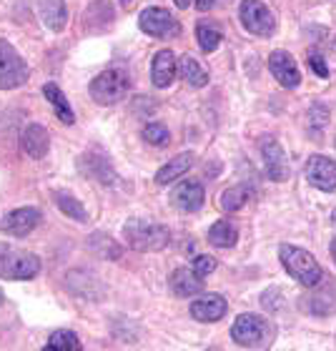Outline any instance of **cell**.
Listing matches in <instances>:
<instances>
[{"label": "cell", "instance_id": "3957f363", "mask_svg": "<svg viewBox=\"0 0 336 351\" xmlns=\"http://www.w3.org/2000/svg\"><path fill=\"white\" fill-rule=\"evenodd\" d=\"M278 258L284 263V269L289 271V276L293 281H299L301 286H316L322 281V266L316 263V258L309 251L284 243L278 249Z\"/></svg>", "mask_w": 336, "mask_h": 351}, {"label": "cell", "instance_id": "2e32d148", "mask_svg": "<svg viewBox=\"0 0 336 351\" xmlns=\"http://www.w3.org/2000/svg\"><path fill=\"white\" fill-rule=\"evenodd\" d=\"M21 146L30 158H43L48 154V148H51V136H48L43 125L30 123L21 136Z\"/></svg>", "mask_w": 336, "mask_h": 351}, {"label": "cell", "instance_id": "52a82bcc", "mask_svg": "<svg viewBox=\"0 0 336 351\" xmlns=\"http://www.w3.org/2000/svg\"><path fill=\"white\" fill-rule=\"evenodd\" d=\"M239 15H241V25L254 36L269 38L276 30V18L261 0H243L241 8H239Z\"/></svg>", "mask_w": 336, "mask_h": 351}, {"label": "cell", "instance_id": "d6986e66", "mask_svg": "<svg viewBox=\"0 0 336 351\" xmlns=\"http://www.w3.org/2000/svg\"><path fill=\"white\" fill-rule=\"evenodd\" d=\"M43 95H45V101L53 106V110H56V116H58L60 123H66V125H73L75 123L73 108H71L68 98L63 95V90H60L56 83H45V86H43Z\"/></svg>", "mask_w": 336, "mask_h": 351}, {"label": "cell", "instance_id": "83f0119b", "mask_svg": "<svg viewBox=\"0 0 336 351\" xmlns=\"http://www.w3.org/2000/svg\"><path fill=\"white\" fill-rule=\"evenodd\" d=\"M143 138L151 143V146H166L171 141V133L163 123H148L143 125Z\"/></svg>", "mask_w": 336, "mask_h": 351}, {"label": "cell", "instance_id": "d4e9b609", "mask_svg": "<svg viewBox=\"0 0 336 351\" xmlns=\"http://www.w3.org/2000/svg\"><path fill=\"white\" fill-rule=\"evenodd\" d=\"M83 161H88V166H86V163H81V166L88 171V173L93 176L98 183H106V186H108V183H113V178H116V176H113V171H110V166H108V161H106V158H101V156H83Z\"/></svg>", "mask_w": 336, "mask_h": 351}, {"label": "cell", "instance_id": "4fadbf2b", "mask_svg": "<svg viewBox=\"0 0 336 351\" xmlns=\"http://www.w3.org/2000/svg\"><path fill=\"white\" fill-rule=\"evenodd\" d=\"M228 311V304L224 296L219 293H204V296H198L193 304H191V316L201 324H213L224 319Z\"/></svg>", "mask_w": 336, "mask_h": 351}, {"label": "cell", "instance_id": "e0dca14e", "mask_svg": "<svg viewBox=\"0 0 336 351\" xmlns=\"http://www.w3.org/2000/svg\"><path fill=\"white\" fill-rule=\"evenodd\" d=\"M38 8H40V18H43L45 28L60 30L66 28L68 21V10H66V0H38Z\"/></svg>", "mask_w": 336, "mask_h": 351}, {"label": "cell", "instance_id": "f1b7e54d", "mask_svg": "<svg viewBox=\"0 0 336 351\" xmlns=\"http://www.w3.org/2000/svg\"><path fill=\"white\" fill-rule=\"evenodd\" d=\"M213 269H216V258H211V256H196L193 258V271H196V276L206 278Z\"/></svg>", "mask_w": 336, "mask_h": 351}, {"label": "cell", "instance_id": "484cf974", "mask_svg": "<svg viewBox=\"0 0 336 351\" xmlns=\"http://www.w3.org/2000/svg\"><path fill=\"white\" fill-rule=\"evenodd\" d=\"M251 198V191L246 186H234V189H228L221 193V208L224 211H239L243 206L249 204Z\"/></svg>", "mask_w": 336, "mask_h": 351}, {"label": "cell", "instance_id": "1f68e13d", "mask_svg": "<svg viewBox=\"0 0 336 351\" xmlns=\"http://www.w3.org/2000/svg\"><path fill=\"white\" fill-rule=\"evenodd\" d=\"M231 0H196V8L201 10V13H206V10H213V8H224L228 5Z\"/></svg>", "mask_w": 336, "mask_h": 351}, {"label": "cell", "instance_id": "ffe728a7", "mask_svg": "<svg viewBox=\"0 0 336 351\" xmlns=\"http://www.w3.org/2000/svg\"><path fill=\"white\" fill-rule=\"evenodd\" d=\"M191 166H193V154L176 156L173 161H168L163 169H158V173H156V183H158V186H168V183L178 181V178H181Z\"/></svg>", "mask_w": 336, "mask_h": 351}, {"label": "cell", "instance_id": "6da1fadb", "mask_svg": "<svg viewBox=\"0 0 336 351\" xmlns=\"http://www.w3.org/2000/svg\"><path fill=\"white\" fill-rule=\"evenodd\" d=\"M123 239L133 251L148 254V251L166 249L168 241H171V234H168V228L161 226V223L143 221V219H131L123 226Z\"/></svg>", "mask_w": 336, "mask_h": 351}, {"label": "cell", "instance_id": "44dd1931", "mask_svg": "<svg viewBox=\"0 0 336 351\" xmlns=\"http://www.w3.org/2000/svg\"><path fill=\"white\" fill-rule=\"evenodd\" d=\"M239 241V228L234 226V221H216L208 228V243L216 249H231Z\"/></svg>", "mask_w": 336, "mask_h": 351}, {"label": "cell", "instance_id": "d590c367", "mask_svg": "<svg viewBox=\"0 0 336 351\" xmlns=\"http://www.w3.org/2000/svg\"><path fill=\"white\" fill-rule=\"evenodd\" d=\"M331 221H334V223H336V208H334V213H331Z\"/></svg>", "mask_w": 336, "mask_h": 351}, {"label": "cell", "instance_id": "f546056e", "mask_svg": "<svg viewBox=\"0 0 336 351\" xmlns=\"http://www.w3.org/2000/svg\"><path fill=\"white\" fill-rule=\"evenodd\" d=\"M329 123V110L324 108V106H314V108L309 110V125H314V128H322V125Z\"/></svg>", "mask_w": 336, "mask_h": 351}, {"label": "cell", "instance_id": "7c38bea8", "mask_svg": "<svg viewBox=\"0 0 336 351\" xmlns=\"http://www.w3.org/2000/svg\"><path fill=\"white\" fill-rule=\"evenodd\" d=\"M269 71L284 88H296L301 83L299 66H296V60H293L291 53H286V51L271 53L269 56Z\"/></svg>", "mask_w": 336, "mask_h": 351}, {"label": "cell", "instance_id": "8fae6325", "mask_svg": "<svg viewBox=\"0 0 336 351\" xmlns=\"http://www.w3.org/2000/svg\"><path fill=\"white\" fill-rule=\"evenodd\" d=\"M38 223H40V211L33 208V206H28V208H15V211L5 213L3 221H0V231L23 239V236H28Z\"/></svg>", "mask_w": 336, "mask_h": 351}, {"label": "cell", "instance_id": "5b68a950", "mask_svg": "<svg viewBox=\"0 0 336 351\" xmlns=\"http://www.w3.org/2000/svg\"><path fill=\"white\" fill-rule=\"evenodd\" d=\"M128 90H131V75L125 73L123 68L103 71L91 83V95L101 106H113V103L123 101L125 95H128Z\"/></svg>", "mask_w": 336, "mask_h": 351}, {"label": "cell", "instance_id": "ba28073f", "mask_svg": "<svg viewBox=\"0 0 336 351\" xmlns=\"http://www.w3.org/2000/svg\"><path fill=\"white\" fill-rule=\"evenodd\" d=\"M139 28L154 38H176L181 33V25L168 13L166 8H146L139 18Z\"/></svg>", "mask_w": 336, "mask_h": 351}, {"label": "cell", "instance_id": "ac0fdd59", "mask_svg": "<svg viewBox=\"0 0 336 351\" xmlns=\"http://www.w3.org/2000/svg\"><path fill=\"white\" fill-rule=\"evenodd\" d=\"M171 289H173L176 296H183V299H189V296H196L201 293L204 289V281L201 276H196V271L193 269H176L173 276H171Z\"/></svg>", "mask_w": 336, "mask_h": 351}, {"label": "cell", "instance_id": "30bf717a", "mask_svg": "<svg viewBox=\"0 0 336 351\" xmlns=\"http://www.w3.org/2000/svg\"><path fill=\"white\" fill-rule=\"evenodd\" d=\"M307 181L319 191H336V163L326 156H311L307 163Z\"/></svg>", "mask_w": 336, "mask_h": 351}, {"label": "cell", "instance_id": "9c48e42d", "mask_svg": "<svg viewBox=\"0 0 336 351\" xmlns=\"http://www.w3.org/2000/svg\"><path fill=\"white\" fill-rule=\"evenodd\" d=\"M261 156H263V169H266V176H269L271 181H286L289 178V173H291V169H289V158H286L284 148L278 146L276 138H271V136H266V138H261Z\"/></svg>", "mask_w": 336, "mask_h": 351}, {"label": "cell", "instance_id": "4316f807", "mask_svg": "<svg viewBox=\"0 0 336 351\" xmlns=\"http://www.w3.org/2000/svg\"><path fill=\"white\" fill-rule=\"evenodd\" d=\"M56 204H58V208L63 213H66L68 219H73V221H88V213L86 208H83L81 201H75L73 196H68V193H56Z\"/></svg>", "mask_w": 336, "mask_h": 351}, {"label": "cell", "instance_id": "e575fe53", "mask_svg": "<svg viewBox=\"0 0 336 351\" xmlns=\"http://www.w3.org/2000/svg\"><path fill=\"white\" fill-rule=\"evenodd\" d=\"M123 5H125V8H131V0H123Z\"/></svg>", "mask_w": 336, "mask_h": 351}, {"label": "cell", "instance_id": "603a6c76", "mask_svg": "<svg viewBox=\"0 0 336 351\" xmlns=\"http://www.w3.org/2000/svg\"><path fill=\"white\" fill-rule=\"evenodd\" d=\"M196 40H198V45H201V51L204 53H213L221 45L224 36H221V30H219L216 23L201 21L196 25Z\"/></svg>", "mask_w": 336, "mask_h": 351}, {"label": "cell", "instance_id": "7402d4cb", "mask_svg": "<svg viewBox=\"0 0 336 351\" xmlns=\"http://www.w3.org/2000/svg\"><path fill=\"white\" fill-rule=\"evenodd\" d=\"M178 75H181L191 88H204L206 83H208V73H206L204 68H201V63H198L193 56H189V53L178 60Z\"/></svg>", "mask_w": 336, "mask_h": 351}, {"label": "cell", "instance_id": "8992f818", "mask_svg": "<svg viewBox=\"0 0 336 351\" xmlns=\"http://www.w3.org/2000/svg\"><path fill=\"white\" fill-rule=\"evenodd\" d=\"M28 75L30 71L25 66V60L18 56V51L8 40H0V88L13 90V88L25 86Z\"/></svg>", "mask_w": 336, "mask_h": 351}, {"label": "cell", "instance_id": "7a4b0ae2", "mask_svg": "<svg viewBox=\"0 0 336 351\" xmlns=\"http://www.w3.org/2000/svg\"><path fill=\"white\" fill-rule=\"evenodd\" d=\"M231 339L243 349H266L274 341V326L259 314H241L231 326Z\"/></svg>", "mask_w": 336, "mask_h": 351}, {"label": "cell", "instance_id": "cb8c5ba5", "mask_svg": "<svg viewBox=\"0 0 336 351\" xmlns=\"http://www.w3.org/2000/svg\"><path fill=\"white\" fill-rule=\"evenodd\" d=\"M81 349H83L81 339L68 329L53 331L51 339H48V344H45V351H81Z\"/></svg>", "mask_w": 336, "mask_h": 351}, {"label": "cell", "instance_id": "8d00e7d4", "mask_svg": "<svg viewBox=\"0 0 336 351\" xmlns=\"http://www.w3.org/2000/svg\"><path fill=\"white\" fill-rule=\"evenodd\" d=\"M3 301H5V296H3V291H0V304H3Z\"/></svg>", "mask_w": 336, "mask_h": 351}, {"label": "cell", "instance_id": "5bb4252c", "mask_svg": "<svg viewBox=\"0 0 336 351\" xmlns=\"http://www.w3.org/2000/svg\"><path fill=\"white\" fill-rule=\"evenodd\" d=\"M206 201V193H204V186L198 181H183L178 183L171 193V204L183 213H193L198 211Z\"/></svg>", "mask_w": 336, "mask_h": 351}, {"label": "cell", "instance_id": "836d02e7", "mask_svg": "<svg viewBox=\"0 0 336 351\" xmlns=\"http://www.w3.org/2000/svg\"><path fill=\"white\" fill-rule=\"evenodd\" d=\"M331 256H334V261H336V239H334V243H331Z\"/></svg>", "mask_w": 336, "mask_h": 351}, {"label": "cell", "instance_id": "d6a6232c", "mask_svg": "<svg viewBox=\"0 0 336 351\" xmlns=\"http://www.w3.org/2000/svg\"><path fill=\"white\" fill-rule=\"evenodd\" d=\"M173 3H176V5H178V8H181V10H183V8H189L191 3H193V0H173Z\"/></svg>", "mask_w": 336, "mask_h": 351}, {"label": "cell", "instance_id": "277c9868", "mask_svg": "<svg viewBox=\"0 0 336 351\" xmlns=\"http://www.w3.org/2000/svg\"><path fill=\"white\" fill-rule=\"evenodd\" d=\"M40 271V258L28 251L13 249L8 243H0V278L8 281H28L38 276Z\"/></svg>", "mask_w": 336, "mask_h": 351}, {"label": "cell", "instance_id": "4dcf8cb0", "mask_svg": "<svg viewBox=\"0 0 336 351\" xmlns=\"http://www.w3.org/2000/svg\"><path fill=\"white\" fill-rule=\"evenodd\" d=\"M309 68H311L316 75H322V78H329V66L324 63L322 56H316V53H314V56H309Z\"/></svg>", "mask_w": 336, "mask_h": 351}, {"label": "cell", "instance_id": "9a60e30c", "mask_svg": "<svg viewBox=\"0 0 336 351\" xmlns=\"http://www.w3.org/2000/svg\"><path fill=\"white\" fill-rule=\"evenodd\" d=\"M176 73H178V60H176L173 51L171 48H163L154 56V63H151V81L156 88H168L173 83Z\"/></svg>", "mask_w": 336, "mask_h": 351}]
</instances>
